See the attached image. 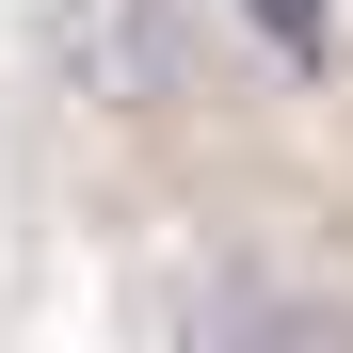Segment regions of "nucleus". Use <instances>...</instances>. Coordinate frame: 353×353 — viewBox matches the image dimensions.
Here are the masks:
<instances>
[{"instance_id": "f257e3e1", "label": "nucleus", "mask_w": 353, "mask_h": 353, "mask_svg": "<svg viewBox=\"0 0 353 353\" xmlns=\"http://www.w3.org/2000/svg\"><path fill=\"white\" fill-rule=\"evenodd\" d=\"M48 81L81 112H176L193 97V17L176 0H48Z\"/></svg>"}]
</instances>
